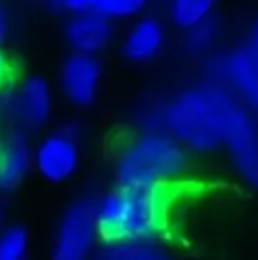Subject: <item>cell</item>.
<instances>
[{"label": "cell", "mask_w": 258, "mask_h": 260, "mask_svg": "<svg viewBox=\"0 0 258 260\" xmlns=\"http://www.w3.org/2000/svg\"><path fill=\"white\" fill-rule=\"evenodd\" d=\"M168 212V188L114 184L97 195L101 241L161 239Z\"/></svg>", "instance_id": "1"}, {"label": "cell", "mask_w": 258, "mask_h": 260, "mask_svg": "<svg viewBox=\"0 0 258 260\" xmlns=\"http://www.w3.org/2000/svg\"><path fill=\"white\" fill-rule=\"evenodd\" d=\"M191 167V154L166 131H134L115 151V184L170 188Z\"/></svg>", "instance_id": "2"}, {"label": "cell", "mask_w": 258, "mask_h": 260, "mask_svg": "<svg viewBox=\"0 0 258 260\" xmlns=\"http://www.w3.org/2000/svg\"><path fill=\"white\" fill-rule=\"evenodd\" d=\"M228 92L210 80L180 90L163 103L161 129L190 154H212L221 149V112Z\"/></svg>", "instance_id": "3"}, {"label": "cell", "mask_w": 258, "mask_h": 260, "mask_svg": "<svg viewBox=\"0 0 258 260\" xmlns=\"http://www.w3.org/2000/svg\"><path fill=\"white\" fill-rule=\"evenodd\" d=\"M221 149L239 179L258 191V115L232 92L221 112Z\"/></svg>", "instance_id": "4"}, {"label": "cell", "mask_w": 258, "mask_h": 260, "mask_svg": "<svg viewBox=\"0 0 258 260\" xmlns=\"http://www.w3.org/2000/svg\"><path fill=\"white\" fill-rule=\"evenodd\" d=\"M99 243L97 195L87 191L72 199L64 209L48 260H90Z\"/></svg>", "instance_id": "5"}, {"label": "cell", "mask_w": 258, "mask_h": 260, "mask_svg": "<svg viewBox=\"0 0 258 260\" xmlns=\"http://www.w3.org/2000/svg\"><path fill=\"white\" fill-rule=\"evenodd\" d=\"M210 82L225 85L242 105L258 113V48L241 45L207 62Z\"/></svg>", "instance_id": "6"}, {"label": "cell", "mask_w": 258, "mask_h": 260, "mask_svg": "<svg viewBox=\"0 0 258 260\" xmlns=\"http://www.w3.org/2000/svg\"><path fill=\"white\" fill-rule=\"evenodd\" d=\"M78 135V126L67 122L46 135L32 151V165L46 182L62 184L76 174L80 167Z\"/></svg>", "instance_id": "7"}, {"label": "cell", "mask_w": 258, "mask_h": 260, "mask_svg": "<svg viewBox=\"0 0 258 260\" xmlns=\"http://www.w3.org/2000/svg\"><path fill=\"white\" fill-rule=\"evenodd\" d=\"M101 80V64L96 55L72 52L60 69V89L65 100L78 108L94 103Z\"/></svg>", "instance_id": "8"}, {"label": "cell", "mask_w": 258, "mask_h": 260, "mask_svg": "<svg viewBox=\"0 0 258 260\" xmlns=\"http://www.w3.org/2000/svg\"><path fill=\"white\" fill-rule=\"evenodd\" d=\"M112 20L97 11L76 13L65 27V39L72 52L96 55L103 52L112 41Z\"/></svg>", "instance_id": "9"}, {"label": "cell", "mask_w": 258, "mask_h": 260, "mask_svg": "<svg viewBox=\"0 0 258 260\" xmlns=\"http://www.w3.org/2000/svg\"><path fill=\"white\" fill-rule=\"evenodd\" d=\"M13 113L25 129L43 127L52 113V92L43 78H28L14 98Z\"/></svg>", "instance_id": "10"}, {"label": "cell", "mask_w": 258, "mask_h": 260, "mask_svg": "<svg viewBox=\"0 0 258 260\" xmlns=\"http://www.w3.org/2000/svg\"><path fill=\"white\" fill-rule=\"evenodd\" d=\"M32 167V149L25 133L14 131L0 142V193L14 191Z\"/></svg>", "instance_id": "11"}, {"label": "cell", "mask_w": 258, "mask_h": 260, "mask_svg": "<svg viewBox=\"0 0 258 260\" xmlns=\"http://www.w3.org/2000/svg\"><path fill=\"white\" fill-rule=\"evenodd\" d=\"M165 27L161 21L151 16L140 18L129 27L122 41V53L129 62L143 64L158 57L165 46Z\"/></svg>", "instance_id": "12"}, {"label": "cell", "mask_w": 258, "mask_h": 260, "mask_svg": "<svg viewBox=\"0 0 258 260\" xmlns=\"http://www.w3.org/2000/svg\"><path fill=\"white\" fill-rule=\"evenodd\" d=\"M90 260H177L161 239L101 241Z\"/></svg>", "instance_id": "13"}, {"label": "cell", "mask_w": 258, "mask_h": 260, "mask_svg": "<svg viewBox=\"0 0 258 260\" xmlns=\"http://www.w3.org/2000/svg\"><path fill=\"white\" fill-rule=\"evenodd\" d=\"M217 0H170V20L179 28H190L209 18Z\"/></svg>", "instance_id": "14"}, {"label": "cell", "mask_w": 258, "mask_h": 260, "mask_svg": "<svg viewBox=\"0 0 258 260\" xmlns=\"http://www.w3.org/2000/svg\"><path fill=\"white\" fill-rule=\"evenodd\" d=\"M219 21L210 14L209 18L202 20L200 23L186 28V36H184L182 41L184 50H186L188 55H193V57L207 53L214 46V43L219 39Z\"/></svg>", "instance_id": "15"}, {"label": "cell", "mask_w": 258, "mask_h": 260, "mask_svg": "<svg viewBox=\"0 0 258 260\" xmlns=\"http://www.w3.org/2000/svg\"><path fill=\"white\" fill-rule=\"evenodd\" d=\"M28 251V234L21 226H9L0 232V260H25Z\"/></svg>", "instance_id": "16"}, {"label": "cell", "mask_w": 258, "mask_h": 260, "mask_svg": "<svg viewBox=\"0 0 258 260\" xmlns=\"http://www.w3.org/2000/svg\"><path fill=\"white\" fill-rule=\"evenodd\" d=\"M147 0H97L94 11L106 16L108 20H126V18L136 16Z\"/></svg>", "instance_id": "17"}, {"label": "cell", "mask_w": 258, "mask_h": 260, "mask_svg": "<svg viewBox=\"0 0 258 260\" xmlns=\"http://www.w3.org/2000/svg\"><path fill=\"white\" fill-rule=\"evenodd\" d=\"M16 80V68L4 52H0V92L6 90Z\"/></svg>", "instance_id": "18"}, {"label": "cell", "mask_w": 258, "mask_h": 260, "mask_svg": "<svg viewBox=\"0 0 258 260\" xmlns=\"http://www.w3.org/2000/svg\"><path fill=\"white\" fill-rule=\"evenodd\" d=\"M97 0H60V6L64 9L71 11L72 14L76 13H87V11H94Z\"/></svg>", "instance_id": "19"}, {"label": "cell", "mask_w": 258, "mask_h": 260, "mask_svg": "<svg viewBox=\"0 0 258 260\" xmlns=\"http://www.w3.org/2000/svg\"><path fill=\"white\" fill-rule=\"evenodd\" d=\"M248 43L258 48V20L251 25V28H249V41Z\"/></svg>", "instance_id": "20"}, {"label": "cell", "mask_w": 258, "mask_h": 260, "mask_svg": "<svg viewBox=\"0 0 258 260\" xmlns=\"http://www.w3.org/2000/svg\"><path fill=\"white\" fill-rule=\"evenodd\" d=\"M6 30H7V21H6V13H4L2 6H0V43L6 38Z\"/></svg>", "instance_id": "21"}, {"label": "cell", "mask_w": 258, "mask_h": 260, "mask_svg": "<svg viewBox=\"0 0 258 260\" xmlns=\"http://www.w3.org/2000/svg\"><path fill=\"white\" fill-rule=\"evenodd\" d=\"M2 221H4V207L0 206V226H2Z\"/></svg>", "instance_id": "22"}, {"label": "cell", "mask_w": 258, "mask_h": 260, "mask_svg": "<svg viewBox=\"0 0 258 260\" xmlns=\"http://www.w3.org/2000/svg\"><path fill=\"white\" fill-rule=\"evenodd\" d=\"M52 2H55V4H60V0H52Z\"/></svg>", "instance_id": "23"}]
</instances>
